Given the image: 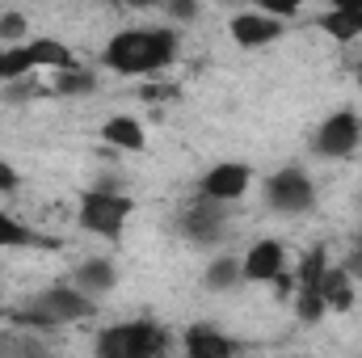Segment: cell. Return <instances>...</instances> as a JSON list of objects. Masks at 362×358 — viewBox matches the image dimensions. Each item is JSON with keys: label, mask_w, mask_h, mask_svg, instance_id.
I'll return each mask as SVG.
<instances>
[{"label": "cell", "mask_w": 362, "mask_h": 358, "mask_svg": "<svg viewBox=\"0 0 362 358\" xmlns=\"http://www.w3.org/2000/svg\"><path fill=\"white\" fill-rule=\"evenodd\" d=\"M177 59V34L173 30H122L105 42L101 64L118 76H156Z\"/></svg>", "instance_id": "cell-1"}, {"label": "cell", "mask_w": 362, "mask_h": 358, "mask_svg": "<svg viewBox=\"0 0 362 358\" xmlns=\"http://www.w3.org/2000/svg\"><path fill=\"white\" fill-rule=\"evenodd\" d=\"M320 295H325V304L333 308V312H350L354 308V278H350V270L346 266H329L320 274Z\"/></svg>", "instance_id": "cell-13"}, {"label": "cell", "mask_w": 362, "mask_h": 358, "mask_svg": "<svg viewBox=\"0 0 362 358\" xmlns=\"http://www.w3.org/2000/svg\"><path fill=\"white\" fill-rule=\"evenodd\" d=\"M51 93H59V97H93V93H97V76H93L89 68H81V64L59 68Z\"/></svg>", "instance_id": "cell-16"}, {"label": "cell", "mask_w": 362, "mask_h": 358, "mask_svg": "<svg viewBox=\"0 0 362 358\" xmlns=\"http://www.w3.org/2000/svg\"><path fill=\"white\" fill-rule=\"evenodd\" d=\"M131 211H135V202H131L122 190L97 185V190H85V194H81V228L93 232V236L118 241L122 228H127V219H131Z\"/></svg>", "instance_id": "cell-3"}, {"label": "cell", "mask_w": 362, "mask_h": 358, "mask_svg": "<svg viewBox=\"0 0 362 358\" xmlns=\"http://www.w3.org/2000/svg\"><path fill=\"white\" fill-rule=\"evenodd\" d=\"M17 185H21V178H17V169H13V165H4V161H0V194H13V190H17Z\"/></svg>", "instance_id": "cell-27"}, {"label": "cell", "mask_w": 362, "mask_h": 358, "mask_svg": "<svg viewBox=\"0 0 362 358\" xmlns=\"http://www.w3.org/2000/svg\"><path fill=\"white\" fill-rule=\"evenodd\" d=\"M105 4H114V0H105Z\"/></svg>", "instance_id": "cell-32"}, {"label": "cell", "mask_w": 362, "mask_h": 358, "mask_svg": "<svg viewBox=\"0 0 362 358\" xmlns=\"http://www.w3.org/2000/svg\"><path fill=\"white\" fill-rule=\"evenodd\" d=\"M72 282L85 291V295H105V291H114V282H118V270L114 262H105V258H89V262H81L76 274H72Z\"/></svg>", "instance_id": "cell-14"}, {"label": "cell", "mask_w": 362, "mask_h": 358, "mask_svg": "<svg viewBox=\"0 0 362 358\" xmlns=\"http://www.w3.org/2000/svg\"><path fill=\"white\" fill-rule=\"evenodd\" d=\"M202 282H206V291H232L236 282H245L240 278V258H215L202 274Z\"/></svg>", "instance_id": "cell-20"}, {"label": "cell", "mask_w": 362, "mask_h": 358, "mask_svg": "<svg viewBox=\"0 0 362 358\" xmlns=\"http://www.w3.org/2000/svg\"><path fill=\"white\" fill-rule=\"evenodd\" d=\"M30 47V59H34V68H72L76 64V55L59 42V38H34V42H25Z\"/></svg>", "instance_id": "cell-17"}, {"label": "cell", "mask_w": 362, "mask_h": 358, "mask_svg": "<svg viewBox=\"0 0 362 358\" xmlns=\"http://www.w3.org/2000/svg\"><path fill=\"white\" fill-rule=\"evenodd\" d=\"M358 89H362V68H358Z\"/></svg>", "instance_id": "cell-31"}, {"label": "cell", "mask_w": 362, "mask_h": 358, "mask_svg": "<svg viewBox=\"0 0 362 358\" xmlns=\"http://www.w3.org/2000/svg\"><path fill=\"white\" fill-rule=\"evenodd\" d=\"M316 25L337 42H354L362 38V8H329L325 17H316Z\"/></svg>", "instance_id": "cell-15"}, {"label": "cell", "mask_w": 362, "mask_h": 358, "mask_svg": "<svg viewBox=\"0 0 362 358\" xmlns=\"http://www.w3.org/2000/svg\"><path fill=\"white\" fill-rule=\"evenodd\" d=\"M291 304H295V316H299L303 325H316V321H320V316L329 312V304H325L320 287H295Z\"/></svg>", "instance_id": "cell-21"}, {"label": "cell", "mask_w": 362, "mask_h": 358, "mask_svg": "<svg viewBox=\"0 0 362 358\" xmlns=\"http://www.w3.org/2000/svg\"><path fill=\"white\" fill-rule=\"evenodd\" d=\"M362 144V114L358 110H333L316 135H312V152L325 161H350Z\"/></svg>", "instance_id": "cell-4"}, {"label": "cell", "mask_w": 362, "mask_h": 358, "mask_svg": "<svg viewBox=\"0 0 362 358\" xmlns=\"http://www.w3.org/2000/svg\"><path fill=\"white\" fill-rule=\"evenodd\" d=\"M325 270H329V249H325V245H316V249H308V253L299 258L295 278H299V287H316Z\"/></svg>", "instance_id": "cell-22"}, {"label": "cell", "mask_w": 362, "mask_h": 358, "mask_svg": "<svg viewBox=\"0 0 362 358\" xmlns=\"http://www.w3.org/2000/svg\"><path fill=\"white\" fill-rule=\"evenodd\" d=\"M223 207H228V202H215V198L198 194V202H189V207L181 211V232H185V241H194V245H215V241H223V232H228Z\"/></svg>", "instance_id": "cell-6"}, {"label": "cell", "mask_w": 362, "mask_h": 358, "mask_svg": "<svg viewBox=\"0 0 362 358\" xmlns=\"http://www.w3.org/2000/svg\"><path fill=\"white\" fill-rule=\"evenodd\" d=\"M25 245H55V241H42V236H34L21 219H13V215H4L0 211V249H25Z\"/></svg>", "instance_id": "cell-19"}, {"label": "cell", "mask_w": 362, "mask_h": 358, "mask_svg": "<svg viewBox=\"0 0 362 358\" xmlns=\"http://www.w3.org/2000/svg\"><path fill=\"white\" fill-rule=\"evenodd\" d=\"M266 202H270V211H278V215H308L316 207V185H312V178L303 169L286 165V169H278L266 181Z\"/></svg>", "instance_id": "cell-5"}, {"label": "cell", "mask_w": 362, "mask_h": 358, "mask_svg": "<svg viewBox=\"0 0 362 358\" xmlns=\"http://www.w3.org/2000/svg\"><path fill=\"white\" fill-rule=\"evenodd\" d=\"M303 4H308V0H257V8H266V13L282 17V21H286V17H295Z\"/></svg>", "instance_id": "cell-25"}, {"label": "cell", "mask_w": 362, "mask_h": 358, "mask_svg": "<svg viewBox=\"0 0 362 358\" xmlns=\"http://www.w3.org/2000/svg\"><path fill=\"white\" fill-rule=\"evenodd\" d=\"M93 346L101 358H156L169 350V333L152 321H127V325L101 329Z\"/></svg>", "instance_id": "cell-2"}, {"label": "cell", "mask_w": 362, "mask_h": 358, "mask_svg": "<svg viewBox=\"0 0 362 358\" xmlns=\"http://www.w3.org/2000/svg\"><path fill=\"white\" fill-rule=\"evenodd\" d=\"M346 270H350V278H354V282H362V241L354 245V253H350V262H346Z\"/></svg>", "instance_id": "cell-28"}, {"label": "cell", "mask_w": 362, "mask_h": 358, "mask_svg": "<svg viewBox=\"0 0 362 358\" xmlns=\"http://www.w3.org/2000/svg\"><path fill=\"white\" fill-rule=\"evenodd\" d=\"M25 30H30V21H25V13H0V38L4 42H21L25 38Z\"/></svg>", "instance_id": "cell-23"}, {"label": "cell", "mask_w": 362, "mask_h": 358, "mask_svg": "<svg viewBox=\"0 0 362 358\" xmlns=\"http://www.w3.org/2000/svg\"><path fill=\"white\" fill-rule=\"evenodd\" d=\"M333 8H362V0H333Z\"/></svg>", "instance_id": "cell-30"}, {"label": "cell", "mask_w": 362, "mask_h": 358, "mask_svg": "<svg viewBox=\"0 0 362 358\" xmlns=\"http://www.w3.org/2000/svg\"><path fill=\"white\" fill-rule=\"evenodd\" d=\"M34 304L47 308L59 325H72V321H89V316H97V299L85 295L76 282H72V287H68V282H55V287H47Z\"/></svg>", "instance_id": "cell-7"}, {"label": "cell", "mask_w": 362, "mask_h": 358, "mask_svg": "<svg viewBox=\"0 0 362 358\" xmlns=\"http://www.w3.org/2000/svg\"><path fill=\"white\" fill-rule=\"evenodd\" d=\"M30 72H34L30 47H25V42H8V47L0 51V85H8V81H25Z\"/></svg>", "instance_id": "cell-18"}, {"label": "cell", "mask_w": 362, "mask_h": 358, "mask_svg": "<svg viewBox=\"0 0 362 358\" xmlns=\"http://www.w3.org/2000/svg\"><path fill=\"white\" fill-rule=\"evenodd\" d=\"M270 287H274V295H278V299H291V295H295V287H299V278L282 266V270L270 278Z\"/></svg>", "instance_id": "cell-26"}, {"label": "cell", "mask_w": 362, "mask_h": 358, "mask_svg": "<svg viewBox=\"0 0 362 358\" xmlns=\"http://www.w3.org/2000/svg\"><path fill=\"white\" fill-rule=\"evenodd\" d=\"M127 4H131V8H160L165 0H127Z\"/></svg>", "instance_id": "cell-29"}, {"label": "cell", "mask_w": 362, "mask_h": 358, "mask_svg": "<svg viewBox=\"0 0 362 358\" xmlns=\"http://www.w3.org/2000/svg\"><path fill=\"white\" fill-rule=\"evenodd\" d=\"M249 181H253L249 165H240V161H223V165H215V169L202 173L198 194H206V198H215V202H236V198H245Z\"/></svg>", "instance_id": "cell-9"}, {"label": "cell", "mask_w": 362, "mask_h": 358, "mask_svg": "<svg viewBox=\"0 0 362 358\" xmlns=\"http://www.w3.org/2000/svg\"><path fill=\"white\" fill-rule=\"evenodd\" d=\"M181 350L189 358H232L240 346L232 337H223L215 325H189L185 337H181Z\"/></svg>", "instance_id": "cell-10"}, {"label": "cell", "mask_w": 362, "mask_h": 358, "mask_svg": "<svg viewBox=\"0 0 362 358\" xmlns=\"http://www.w3.org/2000/svg\"><path fill=\"white\" fill-rule=\"evenodd\" d=\"M282 17H274V13H266V8H257V13H236L232 21H228V34H232V42L236 47H270V42H278L282 38Z\"/></svg>", "instance_id": "cell-8"}, {"label": "cell", "mask_w": 362, "mask_h": 358, "mask_svg": "<svg viewBox=\"0 0 362 358\" xmlns=\"http://www.w3.org/2000/svg\"><path fill=\"white\" fill-rule=\"evenodd\" d=\"M101 139L110 148H122V152H144L148 148V135H144V122L131 118V114H114L101 122Z\"/></svg>", "instance_id": "cell-12"}, {"label": "cell", "mask_w": 362, "mask_h": 358, "mask_svg": "<svg viewBox=\"0 0 362 358\" xmlns=\"http://www.w3.org/2000/svg\"><path fill=\"white\" fill-rule=\"evenodd\" d=\"M160 8H165L173 21H181V25H185V21H194V17H198V8H202V4H198V0H165Z\"/></svg>", "instance_id": "cell-24"}, {"label": "cell", "mask_w": 362, "mask_h": 358, "mask_svg": "<svg viewBox=\"0 0 362 358\" xmlns=\"http://www.w3.org/2000/svg\"><path fill=\"white\" fill-rule=\"evenodd\" d=\"M282 245L278 241H257L253 249H249V258L240 262V278L245 282H270L274 274L282 270Z\"/></svg>", "instance_id": "cell-11"}]
</instances>
